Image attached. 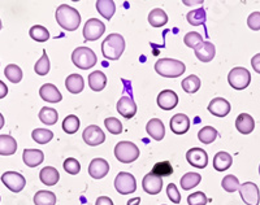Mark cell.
<instances>
[{"mask_svg": "<svg viewBox=\"0 0 260 205\" xmlns=\"http://www.w3.org/2000/svg\"><path fill=\"white\" fill-rule=\"evenodd\" d=\"M231 102L228 101L224 97H215L213 100H211V102L208 104V111H210L211 115L216 116V117H226L229 113H231Z\"/></svg>", "mask_w": 260, "mask_h": 205, "instance_id": "13", "label": "cell"}, {"mask_svg": "<svg viewBox=\"0 0 260 205\" xmlns=\"http://www.w3.org/2000/svg\"><path fill=\"white\" fill-rule=\"evenodd\" d=\"M95 205H113V201L110 199V197L101 196V197H98Z\"/></svg>", "mask_w": 260, "mask_h": 205, "instance_id": "51", "label": "cell"}, {"mask_svg": "<svg viewBox=\"0 0 260 205\" xmlns=\"http://www.w3.org/2000/svg\"><path fill=\"white\" fill-rule=\"evenodd\" d=\"M65 87L71 94H80L85 87V81L80 74H71L65 79Z\"/></svg>", "mask_w": 260, "mask_h": 205, "instance_id": "27", "label": "cell"}, {"mask_svg": "<svg viewBox=\"0 0 260 205\" xmlns=\"http://www.w3.org/2000/svg\"><path fill=\"white\" fill-rule=\"evenodd\" d=\"M259 173H260V165H259Z\"/></svg>", "mask_w": 260, "mask_h": 205, "instance_id": "56", "label": "cell"}, {"mask_svg": "<svg viewBox=\"0 0 260 205\" xmlns=\"http://www.w3.org/2000/svg\"><path fill=\"white\" fill-rule=\"evenodd\" d=\"M82 139L86 144H89L91 147H96L99 144L104 143V141H106V134L96 125H90L83 131Z\"/></svg>", "mask_w": 260, "mask_h": 205, "instance_id": "11", "label": "cell"}, {"mask_svg": "<svg viewBox=\"0 0 260 205\" xmlns=\"http://www.w3.org/2000/svg\"><path fill=\"white\" fill-rule=\"evenodd\" d=\"M146 131L151 138L157 142H160L166 136V126L159 118H152V120L148 121L147 125H146Z\"/></svg>", "mask_w": 260, "mask_h": 205, "instance_id": "21", "label": "cell"}, {"mask_svg": "<svg viewBox=\"0 0 260 205\" xmlns=\"http://www.w3.org/2000/svg\"><path fill=\"white\" fill-rule=\"evenodd\" d=\"M201 181H202L201 174L186 173L185 176H182V178H181L180 185H181V187H182L183 191H190V190H192L194 187H197V186L201 183Z\"/></svg>", "mask_w": 260, "mask_h": 205, "instance_id": "31", "label": "cell"}, {"mask_svg": "<svg viewBox=\"0 0 260 205\" xmlns=\"http://www.w3.org/2000/svg\"><path fill=\"white\" fill-rule=\"evenodd\" d=\"M22 160L24 164L29 167H37L43 162L45 160V153L42 152L41 150H25L22 153Z\"/></svg>", "mask_w": 260, "mask_h": 205, "instance_id": "22", "label": "cell"}, {"mask_svg": "<svg viewBox=\"0 0 260 205\" xmlns=\"http://www.w3.org/2000/svg\"><path fill=\"white\" fill-rule=\"evenodd\" d=\"M17 151V142L11 135H0V155L11 156Z\"/></svg>", "mask_w": 260, "mask_h": 205, "instance_id": "26", "label": "cell"}, {"mask_svg": "<svg viewBox=\"0 0 260 205\" xmlns=\"http://www.w3.org/2000/svg\"><path fill=\"white\" fill-rule=\"evenodd\" d=\"M106 31V25L98 18H90L83 27V38L86 42H92L101 38Z\"/></svg>", "mask_w": 260, "mask_h": 205, "instance_id": "9", "label": "cell"}, {"mask_svg": "<svg viewBox=\"0 0 260 205\" xmlns=\"http://www.w3.org/2000/svg\"><path fill=\"white\" fill-rule=\"evenodd\" d=\"M57 24L67 31H74L80 27L81 24V15L78 11L68 4H61L57 7L56 13H55Z\"/></svg>", "mask_w": 260, "mask_h": 205, "instance_id": "1", "label": "cell"}, {"mask_svg": "<svg viewBox=\"0 0 260 205\" xmlns=\"http://www.w3.org/2000/svg\"><path fill=\"white\" fill-rule=\"evenodd\" d=\"M64 170L67 172L68 174H72V176H76V174L80 173L81 170V164L78 162V160H76V158L73 157H69L67 158L64 161Z\"/></svg>", "mask_w": 260, "mask_h": 205, "instance_id": "46", "label": "cell"}, {"mask_svg": "<svg viewBox=\"0 0 260 205\" xmlns=\"http://www.w3.org/2000/svg\"><path fill=\"white\" fill-rule=\"evenodd\" d=\"M221 186H222V188H224V190L229 193L236 192V191L240 190V187H241L238 178L234 176H232V174H228V176L224 177V179L221 181Z\"/></svg>", "mask_w": 260, "mask_h": 205, "instance_id": "43", "label": "cell"}, {"mask_svg": "<svg viewBox=\"0 0 260 205\" xmlns=\"http://www.w3.org/2000/svg\"><path fill=\"white\" fill-rule=\"evenodd\" d=\"M155 71L157 74L166 78H178L186 71V66L182 61L176 59H159L155 64Z\"/></svg>", "mask_w": 260, "mask_h": 205, "instance_id": "3", "label": "cell"}, {"mask_svg": "<svg viewBox=\"0 0 260 205\" xmlns=\"http://www.w3.org/2000/svg\"><path fill=\"white\" fill-rule=\"evenodd\" d=\"M80 118L74 115H69L68 117H65V120L62 121V130H64L67 134H74L77 132L80 129Z\"/></svg>", "mask_w": 260, "mask_h": 205, "instance_id": "40", "label": "cell"}, {"mask_svg": "<svg viewBox=\"0 0 260 205\" xmlns=\"http://www.w3.org/2000/svg\"><path fill=\"white\" fill-rule=\"evenodd\" d=\"M183 43L186 44L189 48L195 50V48L198 47L199 44L203 43V37L197 31H190L187 32L186 36H185V38H183Z\"/></svg>", "mask_w": 260, "mask_h": 205, "instance_id": "44", "label": "cell"}, {"mask_svg": "<svg viewBox=\"0 0 260 205\" xmlns=\"http://www.w3.org/2000/svg\"><path fill=\"white\" fill-rule=\"evenodd\" d=\"M186 160L191 166L204 169L208 164V155L206 151L199 148V147H194L186 152Z\"/></svg>", "mask_w": 260, "mask_h": 205, "instance_id": "12", "label": "cell"}, {"mask_svg": "<svg viewBox=\"0 0 260 205\" xmlns=\"http://www.w3.org/2000/svg\"><path fill=\"white\" fill-rule=\"evenodd\" d=\"M110 173V164L104 158H94L89 165V174L94 179H102Z\"/></svg>", "mask_w": 260, "mask_h": 205, "instance_id": "17", "label": "cell"}, {"mask_svg": "<svg viewBox=\"0 0 260 205\" xmlns=\"http://www.w3.org/2000/svg\"><path fill=\"white\" fill-rule=\"evenodd\" d=\"M104 125H106V129L113 135H118L122 132V123L117 120L116 117H110L106 118L104 121Z\"/></svg>", "mask_w": 260, "mask_h": 205, "instance_id": "45", "label": "cell"}, {"mask_svg": "<svg viewBox=\"0 0 260 205\" xmlns=\"http://www.w3.org/2000/svg\"><path fill=\"white\" fill-rule=\"evenodd\" d=\"M57 118H59V113H57L56 109L48 108V107H43L39 112V120L42 122L51 126V125H55L57 122Z\"/></svg>", "mask_w": 260, "mask_h": 205, "instance_id": "32", "label": "cell"}, {"mask_svg": "<svg viewBox=\"0 0 260 205\" xmlns=\"http://www.w3.org/2000/svg\"><path fill=\"white\" fill-rule=\"evenodd\" d=\"M4 76L7 77V79H9L12 83H18L21 82V79H22V71H21V67L17 66L16 64H9L7 65L6 69H4Z\"/></svg>", "mask_w": 260, "mask_h": 205, "instance_id": "38", "label": "cell"}, {"mask_svg": "<svg viewBox=\"0 0 260 205\" xmlns=\"http://www.w3.org/2000/svg\"><path fill=\"white\" fill-rule=\"evenodd\" d=\"M117 112L126 120L133 118L137 113V104L130 96H122L117 101Z\"/></svg>", "mask_w": 260, "mask_h": 205, "instance_id": "18", "label": "cell"}, {"mask_svg": "<svg viewBox=\"0 0 260 205\" xmlns=\"http://www.w3.org/2000/svg\"><path fill=\"white\" fill-rule=\"evenodd\" d=\"M36 205H55L56 204V195L51 191H38L34 196Z\"/></svg>", "mask_w": 260, "mask_h": 205, "instance_id": "33", "label": "cell"}, {"mask_svg": "<svg viewBox=\"0 0 260 205\" xmlns=\"http://www.w3.org/2000/svg\"><path fill=\"white\" fill-rule=\"evenodd\" d=\"M197 59L202 62H210L215 57L216 48L211 42H203L194 50Z\"/></svg>", "mask_w": 260, "mask_h": 205, "instance_id": "20", "label": "cell"}, {"mask_svg": "<svg viewBox=\"0 0 260 205\" xmlns=\"http://www.w3.org/2000/svg\"><path fill=\"white\" fill-rule=\"evenodd\" d=\"M107 85V76L101 71L92 72L89 76V86L92 91L101 92Z\"/></svg>", "mask_w": 260, "mask_h": 205, "instance_id": "28", "label": "cell"}, {"mask_svg": "<svg viewBox=\"0 0 260 205\" xmlns=\"http://www.w3.org/2000/svg\"><path fill=\"white\" fill-rule=\"evenodd\" d=\"M39 96L42 100L48 102H59L62 100V95L59 88L52 83H46L39 88Z\"/></svg>", "mask_w": 260, "mask_h": 205, "instance_id": "19", "label": "cell"}, {"mask_svg": "<svg viewBox=\"0 0 260 205\" xmlns=\"http://www.w3.org/2000/svg\"><path fill=\"white\" fill-rule=\"evenodd\" d=\"M142 187L148 195H157L162 190V178L152 173L146 174L142 179Z\"/></svg>", "mask_w": 260, "mask_h": 205, "instance_id": "14", "label": "cell"}, {"mask_svg": "<svg viewBox=\"0 0 260 205\" xmlns=\"http://www.w3.org/2000/svg\"><path fill=\"white\" fill-rule=\"evenodd\" d=\"M232 164H233V157L231 153L220 151L213 156V167L217 172H225L232 166Z\"/></svg>", "mask_w": 260, "mask_h": 205, "instance_id": "25", "label": "cell"}, {"mask_svg": "<svg viewBox=\"0 0 260 205\" xmlns=\"http://www.w3.org/2000/svg\"><path fill=\"white\" fill-rule=\"evenodd\" d=\"M141 204V199L139 197H134V199H130L129 201L126 202V205H139Z\"/></svg>", "mask_w": 260, "mask_h": 205, "instance_id": "53", "label": "cell"}, {"mask_svg": "<svg viewBox=\"0 0 260 205\" xmlns=\"http://www.w3.org/2000/svg\"><path fill=\"white\" fill-rule=\"evenodd\" d=\"M115 188L118 193L121 195H129L134 193L137 190V181L133 174L121 172L118 173L115 179Z\"/></svg>", "mask_w": 260, "mask_h": 205, "instance_id": "7", "label": "cell"}, {"mask_svg": "<svg viewBox=\"0 0 260 205\" xmlns=\"http://www.w3.org/2000/svg\"><path fill=\"white\" fill-rule=\"evenodd\" d=\"M247 25L251 30H260V12H252L247 18Z\"/></svg>", "mask_w": 260, "mask_h": 205, "instance_id": "49", "label": "cell"}, {"mask_svg": "<svg viewBox=\"0 0 260 205\" xmlns=\"http://www.w3.org/2000/svg\"><path fill=\"white\" fill-rule=\"evenodd\" d=\"M169 126L172 132H175L176 135L186 134L190 129V118L183 113H177L171 118Z\"/></svg>", "mask_w": 260, "mask_h": 205, "instance_id": "16", "label": "cell"}, {"mask_svg": "<svg viewBox=\"0 0 260 205\" xmlns=\"http://www.w3.org/2000/svg\"><path fill=\"white\" fill-rule=\"evenodd\" d=\"M115 156L122 164H130L139 157V148L133 142H118L115 147Z\"/></svg>", "mask_w": 260, "mask_h": 205, "instance_id": "5", "label": "cell"}, {"mask_svg": "<svg viewBox=\"0 0 260 205\" xmlns=\"http://www.w3.org/2000/svg\"><path fill=\"white\" fill-rule=\"evenodd\" d=\"M251 66L256 73L260 74V53H256L251 59Z\"/></svg>", "mask_w": 260, "mask_h": 205, "instance_id": "50", "label": "cell"}, {"mask_svg": "<svg viewBox=\"0 0 260 205\" xmlns=\"http://www.w3.org/2000/svg\"><path fill=\"white\" fill-rule=\"evenodd\" d=\"M2 182L9 191H12L15 193L21 192L26 186L25 177L20 173H16V172H6V173H3Z\"/></svg>", "mask_w": 260, "mask_h": 205, "instance_id": "8", "label": "cell"}, {"mask_svg": "<svg viewBox=\"0 0 260 205\" xmlns=\"http://www.w3.org/2000/svg\"><path fill=\"white\" fill-rule=\"evenodd\" d=\"M4 123H6V121H4V116L0 113V130L4 127Z\"/></svg>", "mask_w": 260, "mask_h": 205, "instance_id": "54", "label": "cell"}, {"mask_svg": "<svg viewBox=\"0 0 260 205\" xmlns=\"http://www.w3.org/2000/svg\"><path fill=\"white\" fill-rule=\"evenodd\" d=\"M7 94H8V87L3 81H0V99H4Z\"/></svg>", "mask_w": 260, "mask_h": 205, "instance_id": "52", "label": "cell"}, {"mask_svg": "<svg viewBox=\"0 0 260 205\" xmlns=\"http://www.w3.org/2000/svg\"><path fill=\"white\" fill-rule=\"evenodd\" d=\"M125 51L124 37L113 32L110 34L102 43V53L107 60H118Z\"/></svg>", "mask_w": 260, "mask_h": 205, "instance_id": "2", "label": "cell"}, {"mask_svg": "<svg viewBox=\"0 0 260 205\" xmlns=\"http://www.w3.org/2000/svg\"><path fill=\"white\" fill-rule=\"evenodd\" d=\"M228 82L231 85V87H233L234 90H245L246 87H248L250 82H251V74L250 72L242 66H237L234 69H232L228 74Z\"/></svg>", "mask_w": 260, "mask_h": 205, "instance_id": "6", "label": "cell"}, {"mask_svg": "<svg viewBox=\"0 0 260 205\" xmlns=\"http://www.w3.org/2000/svg\"><path fill=\"white\" fill-rule=\"evenodd\" d=\"M167 195L173 204H180L181 202V193L178 192L175 183H169L168 187H167Z\"/></svg>", "mask_w": 260, "mask_h": 205, "instance_id": "48", "label": "cell"}, {"mask_svg": "<svg viewBox=\"0 0 260 205\" xmlns=\"http://www.w3.org/2000/svg\"><path fill=\"white\" fill-rule=\"evenodd\" d=\"M240 193L245 204L247 205H259L260 202V191L256 183L252 182H245L240 187Z\"/></svg>", "mask_w": 260, "mask_h": 205, "instance_id": "10", "label": "cell"}, {"mask_svg": "<svg viewBox=\"0 0 260 205\" xmlns=\"http://www.w3.org/2000/svg\"><path fill=\"white\" fill-rule=\"evenodd\" d=\"M34 71L38 76H47L48 72H50V59L47 56V51L43 50V55H42L41 59L37 61V64L34 65Z\"/></svg>", "mask_w": 260, "mask_h": 205, "instance_id": "41", "label": "cell"}, {"mask_svg": "<svg viewBox=\"0 0 260 205\" xmlns=\"http://www.w3.org/2000/svg\"><path fill=\"white\" fill-rule=\"evenodd\" d=\"M217 135L219 134H217V130H216L215 127L204 126L203 129L199 130L198 139H199V142H202V143L210 144V143H212V142L216 141Z\"/></svg>", "mask_w": 260, "mask_h": 205, "instance_id": "37", "label": "cell"}, {"mask_svg": "<svg viewBox=\"0 0 260 205\" xmlns=\"http://www.w3.org/2000/svg\"><path fill=\"white\" fill-rule=\"evenodd\" d=\"M236 129L241 132V134H250L254 131L255 129V121L247 113H241L236 120Z\"/></svg>", "mask_w": 260, "mask_h": 205, "instance_id": "23", "label": "cell"}, {"mask_svg": "<svg viewBox=\"0 0 260 205\" xmlns=\"http://www.w3.org/2000/svg\"><path fill=\"white\" fill-rule=\"evenodd\" d=\"M2 26H3V25H2V20H0V30H2Z\"/></svg>", "mask_w": 260, "mask_h": 205, "instance_id": "55", "label": "cell"}, {"mask_svg": "<svg viewBox=\"0 0 260 205\" xmlns=\"http://www.w3.org/2000/svg\"><path fill=\"white\" fill-rule=\"evenodd\" d=\"M181 86H182V90L187 92V94H195L201 88V79H199V77L191 74V76L182 79Z\"/></svg>", "mask_w": 260, "mask_h": 205, "instance_id": "34", "label": "cell"}, {"mask_svg": "<svg viewBox=\"0 0 260 205\" xmlns=\"http://www.w3.org/2000/svg\"><path fill=\"white\" fill-rule=\"evenodd\" d=\"M151 173L162 178V177L171 176V174L173 173V167H172L171 162L169 161L156 162V164L154 165V167H152V172H151Z\"/></svg>", "mask_w": 260, "mask_h": 205, "instance_id": "42", "label": "cell"}, {"mask_svg": "<svg viewBox=\"0 0 260 205\" xmlns=\"http://www.w3.org/2000/svg\"><path fill=\"white\" fill-rule=\"evenodd\" d=\"M178 104V96L175 91L164 90L157 95V106L162 111H172L175 109Z\"/></svg>", "mask_w": 260, "mask_h": 205, "instance_id": "15", "label": "cell"}, {"mask_svg": "<svg viewBox=\"0 0 260 205\" xmlns=\"http://www.w3.org/2000/svg\"><path fill=\"white\" fill-rule=\"evenodd\" d=\"M96 11L106 20H111L116 12V4L113 0H98Z\"/></svg>", "mask_w": 260, "mask_h": 205, "instance_id": "29", "label": "cell"}, {"mask_svg": "<svg viewBox=\"0 0 260 205\" xmlns=\"http://www.w3.org/2000/svg\"><path fill=\"white\" fill-rule=\"evenodd\" d=\"M187 22L192 26H201V25H204L207 17H206V11L203 8L194 9V11H190L186 16Z\"/></svg>", "mask_w": 260, "mask_h": 205, "instance_id": "35", "label": "cell"}, {"mask_svg": "<svg viewBox=\"0 0 260 205\" xmlns=\"http://www.w3.org/2000/svg\"><path fill=\"white\" fill-rule=\"evenodd\" d=\"M208 202V197L206 193L202 191H197L194 193H190L187 197V204L189 205H206Z\"/></svg>", "mask_w": 260, "mask_h": 205, "instance_id": "47", "label": "cell"}, {"mask_svg": "<svg viewBox=\"0 0 260 205\" xmlns=\"http://www.w3.org/2000/svg\"><path fill=\"white\" fill-rule=\"evenodd\" d=\"M29 36L30 38L34 39L36 42H39V43L47 42L50 39V32H48V30L45 26H42V25H34L30 29Z\"/></svg>", "mask_w": 260, "mask_h": 205, "instance_id": "36", "label": "cell"}, {"mask_svg": "<svg viewBox=\"0 0 260 205\" xmlns=\"http://www.w3.org/2000/svg\"><path fill=\"white\" fill-rule=\"evenodd\" d=\"M148 22L152 27H162L168 22V16L162 9L155 8L148 15Z\"/></svg>", "mask_w": 260, "mask_h": 205, "instance_id": "30", "label": "cell"}, {"mask_svg": "<svg viewBox=\"0 0 260 205\" xmlns=\"http://www.w3.org/2000/svg\"><path fill=\"white\" fill-rule=\"evenodd\" d=\"M39 179L43 185L46 186H55L59 182L60 174L59 170L53 166H46L41 170L39 173Z\"/></svg>", "mask_w": 260, "mask_h": 205, "instance_id": "24", "label": "cell"}, {"mask_svg": "<svg viewBox=\"0 0 260 205\" xmlns=\"http://www.w3.org/2000/svg\"><path fill=\"white\" fill-rule=\"evenodd\" d=\"M72 61L78 69L87 71L96 65L98 59L94 51L89 47H78L72 53Z\"/></svg>", "mask_w": 260, "mask_h": 205, "instance_id": "4", "label": "cell"}, {"mask_svg": "<svg viewBox=\"0 0 260 205\" xmlns=\"http://www.w3.org/2000/svg\"><path fill=\"white\" fill-rule=\"evenodd\" d=\"M31 138L38 144H47L48 142L52 141L53 132L47 129H36L31 132Z\"/></svg>", "mask_w": 260, "mask_h": 205, "instance_id": "39", "label": "cell"}]
</instances>
